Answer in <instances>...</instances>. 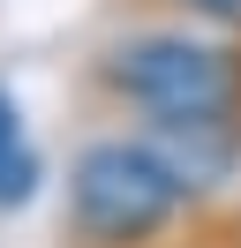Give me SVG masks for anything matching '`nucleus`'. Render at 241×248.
I'll list each match as a JSON object with an SVG mask.
<instances>
[{"label":"nucleus","mask_w":241,"mask_h":248,"mask_svg":"<svg viewBox=\"0 0 241 248\" xmlns=\"http://www.w3.org/2000/svg\"><path fill=\"white\" fill-rule=\"evenodd\" d=\"M75 106L136 136L241 121V38L204 23H128L75 61Z\"/></svg>","instance_id":"nucleus-1"},{"label":"nucleus","mask_w":241,"mask_h":248,"mask_svg":"<svg viewBox=\"0 0 241 248\" xmlns=\"http://www.w3.org/2000/svg\"><path fill=\"white\" fill-rule=\"evenodd\" d=\"M219 196L189 181L136 128H98L75 143L60 181V248H166Z\"/></svg>","instance_id":"nucleus-2"},{"label":"nucleus","mask_w":241,"mask_h":248,"mask_svg":"<svg viewBox=\"0 0 241 248\" xmlns=\"http://www.w3.org/2000/svg\"><path fill=\"white\" fill-rule=\"evenodd\" d=\"M128 8H151L158 23H204V31L241 38V0H128Z\"/></svg>","instance_id":"nucleus-3"},{"label":"nucleus","mask_w":241,"mask_h":248,"mask_svg":"<svg viewBox=\"0 0 241 248\" xmlns=\"http://www.w3.org/2000/svg\"><path fill=\"white\" fill-rule=\"evenodd\" d=\"M38 181H45V151L38 143H15V151H0V211H23L30 196H38Z\"/></svg>","instance_id":"nucleus-4"},{"label":"nucleus","mask_w":241,"mask_h":248,"mask_svg":"<svg viewBox=\"0 0 241 248\" xmlns=\"http://www.w3.org/2000/svg\"><path fill=\"white\" fill-rule=\"evenodd\" d=\"M166 248H241V203H234V196H219L189 233H173Z\"/></svg>","instance_id":"nucleus-5"},{"label":"nucleus","mask_w":241,"mask_h":248,"mask_svg":"<svg viewBox=\"0 0 241 248\" xmlns=\"http://www.w3.org/2000/svg\"><path fill=\"white\" fill-rule=\"evenodd\" d=\"M23 143V106H15V91L0 83V151H15Z\"/></svg>","instance_id":"nucleus-6"}]
</instances>
